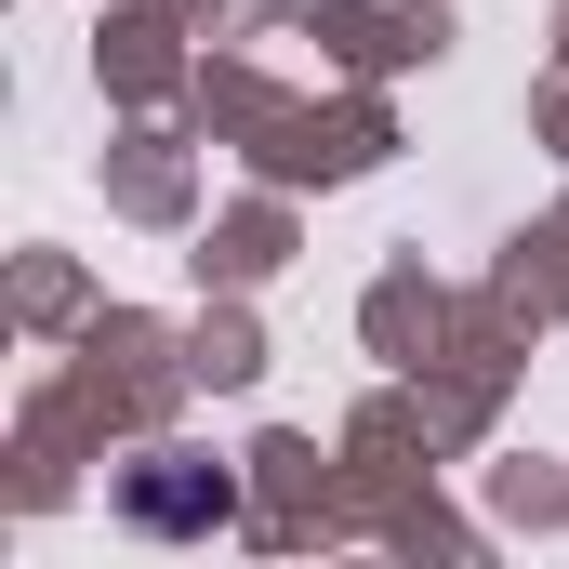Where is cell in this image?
Masks as SVG:
<instances>
[{
  "instance_id": "obj_1",
  "label": "cell",
  "mask_w": 569,
  "mask_h": 569,
  "mask_svg": "<svg viewBox=\"0 0 569 569\" xmlns=\"http://www.w3.org/2000/svg\"><path fill=\"white\" fill-rule=\"evenodd\" d=\"M133 517L199 530V517H226V477H199V463H133Z\"/></svg>"
}]
</instances>
